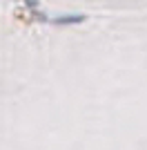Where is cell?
Listing matches in <instances>:
<instances>
[{
  "instance_id": "6da1fadb",
  "label": "cell",
  "mask_w": 147,
  "mask_h": 150,
  "mask_svg": "<svg viewBox=\"0 0 147 150\" xmlns=\"http://www.w3.org/2000/svg\"><path fill=\"white\" fill-rule=\"evenodd\" d=\"M85 20H87L85 13H60V16L49 18L47 23L49 25H56V27H67V25H80V23H85Z\"/></svg>"
}]
</instances>
